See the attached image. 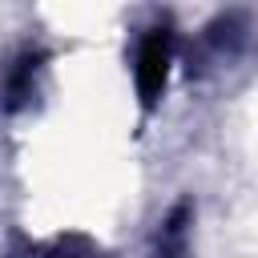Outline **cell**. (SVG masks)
Here are the masks:
<instances>
[{
    "mask_svg": "<svg viewBox=\"0 0 258 258\" xmlns=\"http://www.w3.org/2000/svg\"><path fill=\"white\" fill-rule=\"evenodd\" d=\"M169 64H173V32L169 24H157L141 36L137 44V69H133V81H137V101L141 109H157L161 93H165V81H169Z\"/></svg>",
    "mask_w": 258,
    "mask_h": 258,
    "instance_id": "cell-1",
    "label": "cell"
},
{
    "mask_svg": "<svg viewBox=\"0 0 258 258\" xmlns=\"http://www.w3.org/2000/svg\"><path fill=\"white\" fill-rule=\"evenodd\" d=\"M40 52H24L20 60H16V73H12V81H8V109H20L28 97H32V77H36V69H40Z\"/></svg>",
    "mask_w": 258,
    "mask_h": 258,
    "instance_id": "cell-2",
    "label": "cell"
}]
</instances>
